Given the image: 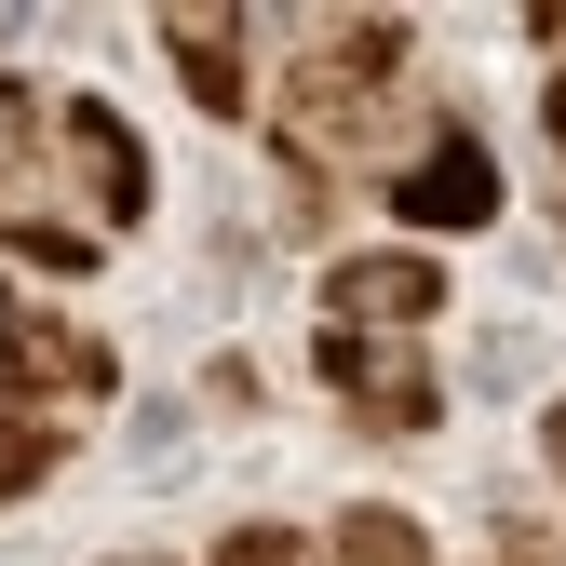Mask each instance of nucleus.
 <instances>
[{"label":"nucleus","mask_w":566,"mask_h":566,"mask_svg":"<svg viewBox=\"0 0 566 566\" xmlns=\"http://www.w3.org/2000/svg\"><path fill=\"white\" fill-rule=\"evenodd\" d=\"M217 566H311V539H283V526H230Z\"/></svg>","instance_id":"9d476101"},{"label":"nucleus","mask_w":566,"mask_h":566,"mask_svg":"<svg viewBox=\"0 0 566 566\" xmlns=\"http://www.w3.org/2000/svg\"><path fill=\"white\" fill-rule=\"evenodd\" d=\"M41 472H54V432H41V418H28L14 391H0V500H28Z\"/></svg>","instance_id":"1a4fd4ad"},{"label":"nucleus","mask_w":566,"mask_h":566,"mask_svg":"<svg viewBox=\"0 0 566 566\" xmlns=\"http://www.w3.org/2000/svg\"><path fill=\"white\" fill-rule=\"evenodd\" d=\"M553 472H566V405H553Z\"/></svg>","instance_id":"ddd939ff"},{"label":"nucleus","mask_w":566,"mask_h":566,"mask_svg":"<svg viewBox=\"0 0 566 566\" xmlns=\"http://www.w3.org/2000/svg\"><path fill=\"white\" fill-rule=\"evenodd\" d=\"M41 149H54V95L0 82V243L41 256V270H95V230L41 189Z\"/></svg>","instance_id":"f257e3e1"},{"label":"nucleus","mask_w":566,"mask_h":566,"mask_svg":"<svg viewBox=\"0 0 566 566\" xmlns=\"http://www.w3.org/2000/svg\"><path fill=\"white\" fill-rule=\"evenodd\" d=\"M163 54H176V82L217 108V122L256 108V95H243V14H163Z\"/></svg>","instance_id":"0eeeda50"},{"label":"nucleus","mask_w":566,"mask_h":566,"mask_svg":"<svg viewBox=\"0 0 566 566\" xmlns=\"http://www.w3.org/2000/svg\"><path fill=\"white\" fill-rule=\"evenodd\" d=\"M311 365H324V391L365 418V432H432V405H446L432 365H418L405 337H350V324H324V337H311Z\"/></svg>","instance_id":"7ed1b4c3"},{"label":"nucleus","mask_w":566,"mask_h":566,"mask_svg":"<svg viewBox=\"0 0 566 566\" xmlns=\"http://www.w3.org/2000/svg\"><path fill=\"white\" fill-rule=\"evenodd\" d=\"M553 149H566V82H553Z\"/></svg>","instance_id":"f8f14e48"},{"label":"nucleus","mask_w":566,"mask_h":566,"mask_svg":"<svg viewBox=\"0 0 566 566\" xmlns=\"http://www.w3.org/2000/svg\"><path fill=\"white\" fill-rule=\"evenodd\" d=\"M500 566H566V553H539V539H513V553H500Z\"/></svg>","instance_id":"9b49d317"},{"label":"nucleus","mask_w":566,"mask_h":566,"mask_svg":"<svg viewBox=\"0 0 566 566\" xmlns=\"http://www.w3.org/2000/svg\"><path fill=\"white\" fill-rule=\"evenodd\" d=\"M324 566H432V539H418L405 513H378V500H365V513H337V539H324Z\"/></svg>","instance_id":"6e6552de"},{"label":"nucleus","mask_w":566,"mask_h":566,"mask_svg":"<svg viewBox=\"0 0 566 566\" xmlns=\"http://www.w3.org/2000/svg\"><path fill=\"white\" fill-rule=\"evenodd\" d=\"M54 176L82 189L95 230H135V217H149V149H135V122L108 95H54Z\"/></svg>","instance_id":"f03ea898"},{"label":"nucleus","mask_w":566,"mask_h":566,"mask_svg":"<svg viewBox=\"0 0 566 566\" xmlns=\"http://www.w3.org/2000/svg\"><path fill=\"white\" fill-rule=\"evenodd\" d=\"M446 311V270L418 256V243H391V256H337L324 270V324H350V337H418Z\"/></svg>","instance_id":"20e7f679"},{"label":"nucleus","mask_w":566,"mask_h":566,"mask_svg":"<svg viewBox=\"0 0 566 566\" xmlns=\"http://www.w3.org/2000/svg\"><path fill=\"white\" fill-rule=\"evenodd\" d=\"M391 217H418V230H485V217H500V163H485L459 122H432L418 163H391Z\"/></svg>","instance_id":"39448f33"},{"label":"nucleus","mask_w":566,"mask_h":566,"mask_svg":"<svg viewBox=\"0 0 566 566\" xmlns=\"http://www.w3.org/2000/svg\"><path fill=\"white\" fill-rule=\"evenodd\" d=\"M0 378L14 391H41V405H108V337H82V324H54V311H0Z\"/></svg>","instance_id":"423d86ee"}]
</instances>
